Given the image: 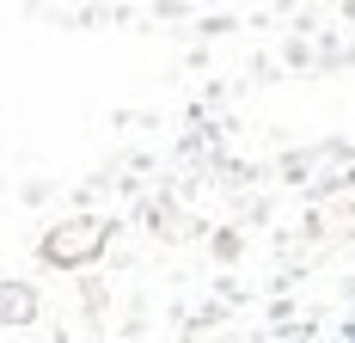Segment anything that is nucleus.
Returning <instances> with one entry per match:
<instances>
[{
  "label": "nucleus",
  "instance_id": "nucleus-1",
  "mask_svg": "<svg viewBox=\"0 0 355 343\" xmlns=\"http://www.w3.org/2000/svg\"><path fill=\"white\" fill-rule=\"evenodd\" d=\"M98 245H105V221L80 215V221L55 227V233L43 240V258H49V264H86V258H98Z\"/></svg>",
  "mask_w": 355,
  "mask_h": 343
},
{
  "label": "nucleus",
  "instance_id": "nucleus-2",
  "mask_svg": "<svg viewBox=\"0 0 355 343\" xmlns=\"http://www.w3.org/2000/svg\"><path fill=\"white\" fill-rule=\"evenodd\" d=\"M0 319H12V325L31 319V288H6V282H0Z\"/></svg>",
  "mask_w": 355,
  "mask_h": 343
}]
</instances>
